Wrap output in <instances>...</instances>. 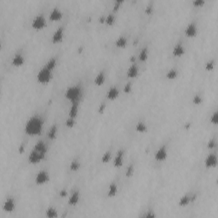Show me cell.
<instances>
[{
	"mask_svg": "<svg viewBox=\"0 0 218 218\" xmlns=\"http://www.w3.org/2000/svg\"><path fill=\"white\" fill-rule=\"evenodd\" d=\"M44 126V120L39 116L33 115L29 119L25 125V132L28 136H37L41 133Z\"/></svg>",
	"mask_w": 218,
	"mask_h": 218,
	"instance_id": "obj_1",
	"label": "cell"
},
{
	"mask_svg": "<svg viewBox=\"0 0 218 218\" xmlns=\"http://www.w3.org/2000/svg\"><path fill=\"white\" fill-rule=\"evenodd\" d=\"M82 90L79 85H73L68 87L65 91V97L69 100L71 102H78L79 98L81 97Z\"/></svg>",
	"mask_w": 218,
	"mask_h": 218,
	"instance_id": "obj_2",
	"label": "cell"
},
{
	"mask_svg": "<svg viewBox=\"0 0 218 218\" xmlns=\"http://www.w3.org/2000/svg\"><path fill=\"white\" fill-rule=\"evenodd\" d=\"M52 78H53V71L46 68L45 66H44L37 74L38 82L43 84H45L50 82Z\"/></svg>",
	"mask_w": 218,
	"mask_h": 218,
	"instance_id": "obj_3",
	"label": "cell"
},
{
	"mask_svg": "<svg viewBox=\"0 0 218 218\" xmlns=\"http://www.w3.org/2000/svg\"><path fill=\"white\" fill-rule=\"evenodd\" d=\"M45 154L38 152V151L33 148V150L31 151L28 156V162L32 165H37L38 163H40L41 161L44 160L45 159Z\"/></svg>",
	"mask_w": 218,
	"mask_h": 218,
	"instance_id": "obj_4",
	"label": "cell"
},
{
	"mask_svg": "<svg viewBox=\"0 0 218 218\" xmlns=\"http://www.w3.org/2000/svg\"><path fill=\"white\" fill-rule=\"evenodd\" d=\"M46 19L43 15H38L32 21V27L35 30H42L45 27Z\"/></svg>",
	"mask_w": 218,
	"mask_h": 218,
	"instance_id": "obj_5",
	"label": "cell"
},
{
	"mask_svg": "<svg viewBox=\"0 0 218 218\" xmlns=\"http://www.w3.org/2000/svg\"><path fill=\"white\" fill-rule=\"evenodd\" d=\"M49 181V175L45 170H40L35 177V183L37 185H44Z\"/></svg>",
	"mask_w": 218,
	"mask_h": 218,
	"instance_id": "obj_6",
	"label": "cell"
},
{
	"mask_svg": "<svg viewBox=\"0 0 218 218\" xmlns=\"http://www.w3.org/2000/svg\"><path fill=\"white\" fill-rule=\"evenodd\" d=\"M167 158H168V151H167V148L165 146H162L159 148L154 155V159L159 162L165 161Z\"/></svg>",
	"mask_w": 218,
	"mask_h": 218,
	"instance_id": "obj_7",
	"label": "cell"
},
{
	"mask_svg": "<svg viewBox=\"0 0 218 218\" xmlns=\"http://www.w3.org/2000/svg\"><path fill=\"white\" fill-rule=\"evenodd\" d=\"M184 33L187 37L188 38H194L197 36L198 34V27L197 25L195 24L194 22H191L187 26V27L185 28Z\"/></svg>",
	"mask_w": 218,
	"mask_h": 218,
	"instance_id": "obj_8",
	"label": "cell"
},
{
	"mask_svg": "<svg viewBox=\"0 0 218 218\" xmlns=\"http://www.w3.org/2000/svg\"><path fill=\"white\" fill-rule=\"evenodd\" d=\"M64 38V27H59L52 35V42L54 44H58L61 43L63 40Z\"/></svg>",
	"mask_w": 218,
	"mask_h": 218,
	"instance_id": "obj_9",
	"label": "cell"
},
{
	"mask_svg": "<svg viewBox=\"0 0 218 218\" xmlns=\"http://www.w3.org/2000/svg\"><path fill=\"white\" fill-rule=\"evenodd\" d=\"M217 165V158L215 153H210L205 160V166L206 168H214Z\"/></svg>",
	"mask_w": 218,
	"mask_h": 218,
	"instance_id": "obj_10",
	"label": "cell"
},
{
	"mask_svg": "<svg viewBox=\"0 0 218 218\" xmlns=\"http://www.w3.org/2000/svg\"><path fill=\"white\" fill-rule=\"evenodd\" d=\"M3 209L7 213H11L16 209V201L13 198H8L4 203Z\"/></svg>",
	"mask_w": 218,
	"mask_h": 218,
	"instance_id": "obj_11",
	"label": "cell"
},
{
	"mask_svg": "<svg viewBox=\"0 0 218 218\" xmlns=\"http://www.w3.org/2000/svg\"><path fill=\"white\" fill-rule=\"evenodd\" d=\"M62 16H63V14H62V10L58 7H55L49 12V19L51 21H60L62 18Z\"/></svg>",
	"mask_w": 218,
	"mask_h": 218,
	"instance_id": "obj_12",
	"label": "cell"
},
{
	"mask_svg": "<svg viewBox=\"0 0 218 218\" xmlns=\"http://www.w3.org/2000/svg\"><path fill=\"white\" fill-rule=\"evenodd\" d=\"M123 163V150L120 149L118 151L117 154H116L115 158H114V161H113V165L116 168H120Z\"/></svg>",
	"mask_w": 218,
	"mask_h": 218,
	"instance_id": "obj_13",
	"label": "cell"
},
{
	"mask_svg": "<svg viewBox=\"0 0 218 218\" xmlns=\"http://www.w3.org/2000/svg\"><path fill=\"white\" fill-rule=\"evenodd\" d=\"M120 91L116 86H112L107 93V98L110 101H113L119 97Z\"/></svg>",
	"mask_w": 218,
	"mask_h": 218,
	"instance_id": "obj_14",
	"label": "cell"
},
{
	"mask_svg": "<svg viewBox=\"0 0 218 218\" xmlns=\"http://www.w3.org/2000/svg\"><path fill=\"white\" fill-rule=\"evenodd\" d=\"M185 54V48L181 44H177L174 46L172 50V55L176 57H180L182 56Z\"/></svg>",
	"mask_w": 218,
	"mask_h": 218,
	"instance_id": "obj_15",
	"label": "cell"
},
{
	"mask_svg": "<svg viewBox=\"0 0 218 218\" xmlns=\"http://www.w3.org/2000/svg\"><path fill=\"white\" fill-rule=\"evenodd\" d=\"M25 57L21 54H16L15 56L12 59V65L13 66L19 67L24 65Z\"/></svg>",
	"mask_w": 218,
	"mask_h": 218,
	"instance_id": "obj_16",
	"label": "cell"
},
{
	"mask_svg": "<svg viewBox=\"0 0 218 218\" xmlns=\"http://www.w3.org/2000/svg\"><path fill=\"white\" fill-rule=\"evenodd\" d=\"M139 74V68L136 66V64H132L131 66L128 68L127 71V77L130 78H134L137 77V75Z\"/></svg>",
	"mask_w": 218,
	"mask_h": 218,
	"instance_id": "obj_17",
	"label": "cell"
},
{
	"mask_svg": "<svg viewBox=\"0 0 218 218\" xmlns=\"http://www.w3.org/2000/svg\"><path fill=\"white\" fill-rule=\"evenodd\" d=\"M79 198H80V195H79V192L78 191H75L73 194H71L70 197L68 198V205L71 206L76 205L79 202Z\"/></svg>",
	"mask_w": 218,
	"mask_h": 218,
	"instance_id": "obj_18",
	"label": "cell"
},
{
	"mask_svg": "<svg viewBox=\"0 0 218 218\" xmlns=\"http://www.w3.org/2000/svg\"><path fill=\"white\" fill-rule=\"evenodd\" d=\"M33 149L37 150L38 152H42L44 154H45L48 152V148H47V146L46 144L43 141H38L37 143L35 144V146L33 147Z\"/></svg>",
	"mask_w": 218,
	"mask_h": 218,
	"instance_id": "obj_19",
	"label": "cell"
},
{
	"mask_svg": "<svg viewBox=\"0 0 218 218\" xmlns=\"http://www.w3.org/2000/svg\"><path fill=\"white\" fill-rule=\"evenodd\" d=\"M105 80H106V75H105V73H104L103 71H102V72H100V73L96 75L94 82H95V85L102 86L103 84L105 83Z\"/></svg>",
	"mask_w": 218,
	"mask_h": 218,
	"instance_id": "obj_20",
	"label": "cell"
},
{
	"mask_svg": "<svg viewBox=\"0 0 218 218\" xmlns=\"http://www.w3.org/2000/svg\"><path fill=\"white\" fill-rule=\"evenodd\" d=\"M128 44V39L124 36H120L115 41V45L116 47L118 48H120V49H123L127 46Z\"/></svg>",
	"mask_w": 218,
	"mask_h": 218,
	"instance_id": "obj_21",
	"label": "cell"
},
{
	"mask_svg": "<svg viewBox=\"0 0 218 218\" xmlns=\"http://www.w3.org/2000/svg\"><path fill=\"white\" fill-rule=\"evenodd\" d=\"M118 193V186L115 182H112L107 190V196L109 198L115 197Z\"/></svg>",
	"mask_w": 218,
	"mask_h": 218,
	"instance_id": "obj_22",
	"label": "cell"
},
{
	"mask_svg": "<svg viewBox=\"0 0 218 218\" xmlns=\"http://www.w3.org/2000/svg\"><path fill=\"white\" fill-rule=\"evenodd\" d=\"M191 202V196L189 194H184L183 196H181L178 202V205L180 207H185L188 205L189 203Z\"/></svg>",
	"mask_w": 218,
	"mask_h": 218,
	"instance_id": "obj_23",
	"label": "cell"
},
{
	"mask_svg": "<svg viewBox=\"0 0 218 218\" xmlns=\"http://www.w3.org/2000/svg\"><path fill=\"white\" fill-rule=\"evenodd\" d=\"M78 102L72 103V106H71L70 107L68 116H69L70 118H74V119H76V117L78 116Z\"/></svg>",
	"mask_w": 218,
	"mask_h": 218,
	"instance_id": "obj_24",
	"label": "cell"
},
{
	"mask_svg": "<svg viewBox=\"0 0 218 218\" xmlns=\"http://www.w3.org/2000/svg\"><path fill=\"white\" fill-rule=\"evenodd\" d=\"M57 125H56V124H53V125L50 127L49 132H48V134H47L49 139H50V140H55V139L56 138V136H57Z\"/></svg>",
	"mask_w": 218,
	"mask_h": 218,
	"instance_id": "obj_25",
	"label": "cell"
},
{
	"mask_svg": "<svg viewBox=\"0 0 218 218\" xmlns=\"http://www.w3.org/2000/svg\"><path fill=\"white\" fill-rule=\"evenodd\" d=\"M45 216L49 218H55L58 217V212L55 208L54 207H49L45 210Z\"/></svg>",
	"mask_w": 218,
	"mask_h": 218,
	"instance_id": "obj_26",
	"label": "cell"
},
{
	"mask_svg": "<svg viewBox=\"0 0 218 218\" xmlns=\"http://www.w3.org/2000/svg\"><path fill=\"white\" fill-rule=\"evenodd\" d=\"M56 64H57L56 58L52 57V58H50L49 61L47 62V63H46L45 65V66L46 68L49 69V70L54 71L55 70V68L56 67Z\"/></svg>",
	"mask_w": 218,
	"mask_h": 218,
	"instance_id": "obj_27",
	"label": "cell"
},
{
	"mask_svg": "<svg viewBox=\"0 0 218 218\" xmlns=\"http://www.w3.org/2000/svg\"><path fill=\"white\" fill-rule=\"evenodd\" d=\"M136 130L137 132H140V133H145V132L148 131V125L144 122L139 121L138 123H136Z\"/></svg>",
	"mask_w": 218,
	"mask_h": 218,
	"instance_id": "obj_28",
	"label": "cell"
},
{
	"mask_svg": "<svg viewBox=\"0 0 218 218\" xmlns=\"http://www.w3.org/2000/svg\"><path fill=\"white\" fill-rule=\"evenodd\" d=\"M148 59V48L146 46L143 49L141 50L139 53V60L141 62H144Z\"/></svg>",
	"mask_w": 218,
	"mask_h": 218,
	"instance_id": "obj_29",
	"label": "cell"
},
{
	"mask_svg": "<svg viewBox=\"0 0 218 218\" xmlns=\"http://www.w3.org/2000/svg\"><path fill=\"white\" fill-rule=\"evenodd\" d=\"M178 76V71L175 68H172V69H170L166 74H165V77L166 78H168L170 80H173V79H176Z\"/></svg>",
	"mask_w": 218,
	"mask_h": 218,
	"instance_id": "obj_30",
	"label": "cell"
},
{
	"mask_svg": "<svg viewBox=\"0 0 218 218\" xmlns=\"http://www.w3.org/2000/svg\"><path fill=\"white\" fill-rule=\"evenodd\" d=\"M69 168L72 171H77L79 168H80V163L78 159H73L70 163Z\"/></svg>",
	"mask_w": 218,
	"mask_h": 218,
	"instance_id": "obj_31",
	"label": "cell"
},
{
	"mask_svg": "<svg viewBox=\"0 0 218 218\" xmlns=\"http://www.w3.org/2000/svg\"><path fill=\"white\" fill-rule=\"evenodd\" d=\"M114 22H115V16L113 15V14L107 15V16H106V21H105V23L108 25V26H113V25L114 24Z\"/></svg>",
	"mask_w": 218,
	"mask_h": 218,
	"instance_id": "obj_32",
	"label": "cell"
},
{
	"mask_svg": "<svg viewBox=\"0 0 218 218\" xmlns=\"http://www.w3.org/2000/svg\"><path fill=\"white\" fill-rule=\"evenodd\" d=\"M111 157H112L111 152H106L104 154H103L102 157V163H103V164H107V163H108V162L110 161V159H111Z\"/></svg>",
	"mask_w": 218,
	"mask_h": 218,
	"instance_id": "obj_33",
	"label": "cell"
},
{
	"mask_svg": "<svg viewBox=\"0 0 218 218\" xmlns=\"http://www.w3.org/2000/svg\"><path fill=\"white\" fill-rule=\"evenodd\" d=\"M75 123H76V120H75V119L74 118H68L67 120H66V123H65V124H66V126L67 128H73L75 125Z\"/></svg>",
	"mask_w": 218,
	"mask_h": 218,
	"instance_id": "obj_34",
	"label": "cell"
},
{
	"mask_svg": "<svg viewBox=\"0 0 218 218\" xmlns=\"http://www.w3.org/2000/svg\"><path fill=\"white\" fill-rule=\"evenodd\" d=\"M135 172V168H134V165H130V166H128L127 170H126V172H125V176L127 177H130L133 176V174Z\"/></svg>",
	"mask_w": 218,
	"mask_h": 218,
	"instance_id": "obj_35",
	"label": "cell"
},
{
	"mask_svg": "<svg viewBox=\"0 0 218 218\" xmlns=\"http://www.w3.org/2000/svg\"><path fill=\"white\" fill-rule=\"evenodd\" d=\"M203 102V98L200 95H195L193 98V103L194 105H200Z\"/></svg>",
	"mask_w": 218,
	"mask_h": 218,
	"instance_id": "obj_36",
	"label": "cell"
},
{
	"mask_svg": "<svg viewBox=\"0 0 218 218\" xmlns=\"http://www.w3.org/2000/svg\"><path fill=\"white\" fill-rule=\"evenodd\" d=\"M210 123L213 124H217L218 123V113L217 112L215 111L213 114L210 117Z\"/></svg>",
	"mask_w": 218,
	"mask_h": 218,
	"instance_id": "obj_37",
	"label": "cell"
},
{
	"mask_svg": "<svg viewBox=\"0 0 218 218\" xmlns=\"http://www.w3.org/2000/svg\"><path fill=\"white\" fill-rule=\"evenodd\" d=\"M214 68V61H209L205 65V69L206 71H211Z\"/></svg>",
	"mask_w": 218,
	"mask_h": 218,
	"instance_id": "obj_38",
	"label": "cell"
},
{
	"mask_svg": "<svg viewBox=\"0 0 218 218\" xmlns=\"http://www.w3.org/2000/svg\"><path fill=\"white\" fill-rule=\"evenodd\" d=\"M132 91V84L130 82H128L124 87H123V92L125 94H130Z\"/></svg>",
	"mask_w": 218,
	"mask_h": 218,
	"instance_id": "obj_39",
	"label": "cell"
},
{
	"mask_svg": "<svg viewBox=\"0 0 218 218\" xmlns=\"http://www.w3.org/2000/svg\"><path fill=\"white\" fill-rule=\"evenodd\" d=\"M123 0H117L115 3H114V4H113V10H114V11L119 10L120 8V6H121V4H123Z\"/></svg>",
	"mask_w": 218,
	"mask_h": 218,
	"instance_id": "obj_40",
	"label": "cell"
},
{
	"mask_svg": "<svg viewBox=\"0 0 218 218\" xmlns=\"http://www.w3.org/2000/svg\"><path fill=\"white\" fill-rule=\"evenodd\" d=\"M216 141H215L214 139H210V140H209V141L207 142V148H209V149H213V148H215V147H216Z\"/></svg>",
	"mask_w": 218,
	"mask_h": 218,
	"instance_id": "obj_41",
	"label": "cell"
},
{
	"mask_svg": "<svg viewBox=\"0 0 218 218\" xmlns=\"http://www.w3.org/2000/svg\"><path fill=\"white\" fill-rule=\"evenodd\" d=\"M205 3V2L204 0H194V1H193V4L195 7H200L202 5H204Z\"/></svg>",
	"mask_w": 218,
	"mask_h": 218,
	"instance_id": "obj_42",
	"label": "cell"
},
{
	"mask_svg": "<svg viewBox=\"0 0 218 218\" xmlns=\"http://www.w3.org/2000/svg\"><path fill=\"white\" fill-rule=\"evenodd\" d=\"M105 109H106V104L105 103H101L100 104V106H99L98 107V113H100V114H102L103 113H104V111H105Z\"/></svg>",
	"mask_w": 218,
	"mask_h": 218,
	"instance_id": "obj_43",
	"label": "cell"
},
{
	"mask_svg": "<svg viewBox=\"0 0 218 218\" xmlns=\"http://www.w3.org/2000/svg\"><path fill=\"white\" fill-rule=\"evenodd\" d=\"M152 11H153V7H152V5H148L146 8H145V13L147 14V15H151L152 13Z\"/></svg>",
	"mask_w": 218,
	"mask_h": 218,
	"instance_id": "obj_44",
	"label": "cell"
},
{
	"mask_svg": "<svg viewBox=\"0 0 218 218\" xmlns=\"http://www.w3.org/2000/svg\"><path fill=\"white\" fill-rule=\"evenodd\" d=\"M144 216L146 218H152V217H155L156 215L153 213L152 210H148V212H147V214L144 215Z\"/></svg>",
	"mask_w": 218,
	"mask_h": 218,
	"instance_id": "obj_45",
	"label": "cell"
},
{
	"mask_svg": "<svg viewBox=\"0 0 218 218\" xmlns=\"http://www.w3.org/2000/svg\"><path fill=\"white\" fill-rule=\"evenodd\" d=\"M67 194H68V193H67V191L66 189H62L60 191V193H59L60 197L62 198H66L67 196Z\"/></svg>",
	"mask_w": 218,
	"mask_h": 218,
	"instance_id": "obj_46",
	"label": "cell"
},
{
	"mask_svg": "<svg viewBox=\"0 0 218 218\" xmlns=\"http://www.w3.org/2000/svg\"><path fill=\"white\" fill-rule=\"evenodd\" d=\"M98 21L100 23H102V24H103V23H105V21H106V16H102L99 17Z\"/></svg>",
	"mask_w": 218,
	"mask_h": 218,
	"instance_id": "obj_47",
	"label": "cell"
},
{
	"mask_svg": "<svg viewBox=\"0 0 218 218\" xmlns=\"http://www.w3.org/2000/svg\"><path fill=\"white\" fill-rule=\"evenodd\" d=\"M18 150H19V152L20 153H23V152H25V148L23 145H21L20 147H19V148H18Z\"/></svg>",
	"mask_w": 218,
	"mask_h": 218,
	"instance_id": "obj_48",
	"label": "cell"
},
{
	"mask_svg": "<svg viewBox=\"0 0 218 218\" xmlns=\"http://www.w3.org/2000/svg\"><path fill=\"white\" fill-rule=\"evenodd\" d=\"M197 199V194H194L193 196H191V202H194Z\"/></svg>",
	"mask_w": 218,
	"mask_h": 218,
	"instance_id": "obj_49",
	"label": "cell"
},
{
	"mask_svg": "<svg viewBox=\"0 0 218 218\" xmlns=\"http://www.w3.org/2000/svg\"><path fill=\"white\" fill-rule=\"evenodd\" d=\"M130 62L134 63V62H136V57H135V56H131V57L130 58Z\"/></svg>",
	"mask_w": 218,
	"mask_h": 218,
	"instance_id": "obj_50",
	"label": "cell"
},
{
	"mask_svg": "<svg viewBox=\"0 0 218 218\" xmlns=\"http://www.w3.org/2000/svg\"><path fill=\"white\" fill-rule=\"evenodd\" d=\"M81 51H83V48H82V47H79V49H78V52L80 53Z\"/></svg>",
	"mask_w": 218,
	"mask_h": 218,
	"instance_id": "obj_51",
	"label": "cell"
}]
</instances>
